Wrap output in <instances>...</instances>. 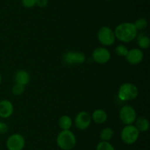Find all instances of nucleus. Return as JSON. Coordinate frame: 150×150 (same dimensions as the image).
Here are the masks:
<instances>
[{
    "label": "nucleus",
    "mask_w": 150,
    "mask_h": 150,
    "mask_svg": "<svg viewBox=\"0 0 150 150\" xmlns=\"http://www.w3.org/2000/svg\"><path fill=\"white\" fill-rule=\"evenodd\" d=\"M25 86L21 84L16 83L12 88V93L15 96H20L24 92Z\"/></svg>",
    "instance_id": "4be33fe9"
},
{
    "label": "nucleus",
    "mask_w": 150,
    "mask_h": 150,
    "mask_svg": "<svg viewBox=\"0 0 150 150\" xmlns=\"http://www.w3.org/2000/svg\"><path fill=\"white\" fill-rule=\"evenodd\" d=\"M92 117L88 112L81 111L75 118V125L80 130H85L91 124Z\"/></svg>",
    "instance_id": "9d476101"
},
{
    "label": "nucleus",
    "mask_w": 150,
    "mask_h": 150,
    "mask_svg": "<svg viewBox=\"0 0 150 150\" xmlns=\"http://www.w3.org/2000/svg\"><path fill=\"white\" fill-rule=\"evenodd\" d=\"M59 126L62 130H67L70 129L73 126V121L72 119L67 115H64L61 116L59 119Z\"/></svg>",
    "instance_id": "dca6fc26"
},
{
    "label": "nucleus",
    "mask_w": 150,
    "mask_h": 150,
    "mask_svg": "<svg viewBox=\"0 0 150 150\" xmlns=\"http://www.w3.org/2000/svg\"><path fill=\"white\" fill-rule=\"evenodd\" d=\"M139 93V88L136 85L130 82H125L119 88L118 97L121 101H131L137 98Z\"/></svg>",
    "instance_id": "7ed1b4c3"
},
{
    "label": "nucleus",
    "mask_w": 150,
    "mask_h": 150,
    "mask_svg": "<svg viewBox=\"0 0 150 150\" xmlns=\"http://www.w3.org/2000/svg\"><path fill=\"white\" fill-rule=\"evenodd\" d=\"M128 49L124 44H119L115 48V51L117 54L120 57H125L128 52Z\"/></svg>",
    "instance_id": "412c9836"
},
{
    "label": "nucleus",
    "mask_w": 150,
    "mask_h": 150,
    "mask_svg": "<svg viewBox=\"0 0 150 150\" xmlns=\"http://www.w3.org/2000/svg\"><path fill=\"white\" fill-rule=\"evenodd\" d=\"M136 38H137V44L141 49H146L149 48L150 46V39L147 35L141 33L139 35H137Z\"/></svg>",
    "instance_id": "f3484780"
},
{
    "label": "nucleus",
    "mask_w": 150,
    "mask_h": 150,
    "mask_svg": "<svg viewBox=\"0 0 150 150\" xmlns=\"http://www.w3.org/2000/svg\"><path fill=\"white\" fill-rule=\"evenodd\" d=\"M114 135V131L111 127H105L101 130L100 133V138L101 141H109L112 139Z\"/></svg>",
    "instance_id": "a211bd4d"
},
{
    "label": "nucleus",
    "mask_w": 150,
    "mask_h": 150,
    "mask_svg": "<svg viewBox=\"0 0 150 150\" xmlns=\"http://www.w3.org/2000/svg\"><path fill=\"white\" fill-rule=\"evenodd\" d=\"M76 137L70 129L62 130L57 137V144L62 150H71L76 145Z\"/></svg>",
    "instance_id": "f03ea898"
},
{
    "label": "nucleus",
    "mask_w": 150,
    "mask_h": 150,
    "mask_svg": "<svg viewBox=\"0 0 150 150\" xmlns=\"http://www.w3.org/2000/svg\"><path fill=\"white\" fill-rule=\"evenodd\" d=\"M117 39L123 43H130L136 39L138 30L135 27L134 24L131 22H124L119 24L114 30Z\"/></svg>",
    "instance_id": "f257e3e1"
},
{
    "label": "nucleus",
    "mask_w": 150,
    "mask_h": 150,
    "mask_svg": "<svg viewBox=\"0 0 150 150\" xmlns=\"http://www.w3.org/2000/svg\"><path fill=\"white\" fill-rule=\"evenodd\" d=\"M48 0H36V5L39 7H45L48 5Z\"/></svg>",
    "instance_id": "393cba45"
},
{
    "label": "nucleus",
    "mask_w": 150,
    "mask_h": 150,
    "mask_svg": "<svg viewBox=\"0 0 150 150\" xmlns=\"http://www.w3.org/2000/svg\"><path fill=\"white\" fill-rule=\"evenodd\" d=\"M98 38L103 46H110L115 42L116 37L114 31L109 26H102L98 32Z\"/></svg>",
    "instance_id": "39448f33"
},
{
    "label": "nucleus",
    "mask_w": 150,
    "mask_h": 150,
    "mask_svg": "<svg viewBox=\"0 0 150 150\" xmlns=\"http://www.w3.org/2000/svg\"><path fill=\"white\" fill-rule=\"evenodd\" d=\"M137 118V113L134 107L129 104L122 106L120 110V119L125 125L133 124Z\"/></svg>",
    "instance_id": "423d86ee"
},
{
    "label": "nucleus",
    "mask_w": 150,
    "mask_h": 150,
    "mask_svg": "<svg viewBox=\"0 0 150 150\" xmlns=\"http://www.w3.org/2000/svg\"><path fill=\"white\" fill-rule=\"evenodd\" d=\"M106 1H111V0H106Z\"/></svg>",
    "instance_id": "bb28decb"
},
{
    "label": "nucleus",
    "mask_w": 150,
    "mask_h": 150,
    "mask_svg": "<svg viewBox=\"0 0 150 150\" xmlns=\"http://www.w3.org/2000/svg\"><path fill=\"white\" fill-rule=\"evenodd\" d=\"M134 26L138 31L144 30L148 26V22L144 18H139L135 21Z\"/></svg>",
    "instance_id": "6ab92c4d"
},
{
    "label": "nucleus",
    "mask_w": 150,
    "mask_h": 150,
    "mask_svg": "<svg viewBox=\"0 0 150 150\" xmlns=\"http://www.w3.org/2000/svg\"><path fill=\"white\" fill-rule=\"evenodd\" d=\"M140 132L135 125H126L121 132V139L127 145H132L137 141L139 138Z\"/></svg>",
    "instance_id": "20e7f679"
},
{
    "label": "nucleus",
    "mask_w": 150,
    "mask_h": 150,
    "mask_svg": "<svg viewBox=\"0 0 150 150\" xmlns=\"http://www.w3.org/2000/svg\"><path fill=\"white\" fill-rule=\"evenodd\" d=\"M92 59L98 64H105L111 59V52L105 47H97L92 52Z\"/></svg>",
    "instance_id": "1a4fd4ad"
},
{
    "label": "nucleus",
    "mask_w": 150,
    "mask_h": 150,
    "mask_svg": "<svg viewBox=\"0 0 150 150\" xmlns=\"http://www.w3.org/2000/svg\"><path fill=\"white\" fill-rule=\"evenodd\" d=\"M9 130V126L4 122L0 121V134H4Z\"/></svg>",
    "instance_id": "b1692460"
},
{
    "label": "nucleus",
    "mask_w": 150,
    "mask_h": 150,
    "mask_svg": "<svg viewBox=\"0 0 150 150\" xmlns=\"http://www.w3.org/2000/svg\"><path fill=\"white\" fill-rule=\"evenodd\" d=\"M144 57L143 51L141 49L134 48L128 50L127 55L125 56V59L127 63L130 65H138L142 62Z\"/></svg>",
    "instance_id": "9b49d317"
},
{
    "label": "nucleus",
    "mask_w": 150,
    "mask_h": 150,
    "mask_svg": "<svg viewBox=\"0 0 150 150\" xmlns=\"http://www.w3.org/2000/svg\"><path fill=\"white\" fill-rule=\"evenodd\" d=\"M96 150H116L109 141H100L96 146Z\"/></svg>",
    "instance_id": "aec40b11"
},
{
    "label": "nucleus",
    "mask_w": 150,
    "mask_h": 150,
    "mask_svg": "<svg viewBox=\"0 0 150 150\" xmlns=\"http://www.w3.org/2000/svg\"><path fill=\"white\" fill-rule=\"evenodd\" d=\"M14 111V106L13 103L7 99L0 101V118L8 119L13 115Z\"/></svg>",
    "instance_id": "f8f14e48"
},
{
    "label": "nucleus",
    "mask_w": 150,
    "mask_h": 150,
    "mask_svg": "<svg viewBox=\"0 0 150 150\" xmlns=\"http://www.w3.org/2000/svg\"><path fill=\"white\" fill-rule=\"evenodd\" d=\"M21 3L26 8H32L36 5V0H21Z\"/></svg>",
    "instance_id": "5701e85b"
},
{
    "label": "nucleus",
    "mask_w": 150,
    "mask_h": 150,
    "mask_svg": "<svg viewBox=\"0 0 150 150\" xmlns=\"http://www.w3.org/2000/svg\"><path fill=\"white\" fill-rule=\"evenodd\" d=\"M91 117L95 123L102 124L105 123L108 119V114L103 109H97L93 112Z\"/></svg>",
    "instance_id": "4468645a"
},
{
    "label": "nucleus",
    "mask_w": 150,
    "mask_h": 150,
    "mask_svg": "<svg viewBox=\"0 0 150 150\" xmlns=\"http://www.w3.org/2000/svg\"><path fill=\"white\" fill-rule=\"evenodd\" d=\"M1 81H2V76H1V73H0V85H1Z\"/></svg>",
    "instance_id": "a878e982"
},
{
    "label": "nucleus",
    "mask_w": 150,
    "mask_h": 150,
    "mask_svg": "<svg viewBox=\"0 0 150 150\" xmlns=\"http://www.w3.org/2000/svg\"><path fill=\"white\" fill-rule=\"evenodd\" d=\"M25 144L24 137L19 133L10 135L6 141V147L8 150H23Z\"/></svg>",
    "instance_id": "0eeeda50"
},
{
    "label": "nucleus",
    "mask_w": 150,
    "mask_h": 150,
    "mask_svg": "<svg viewBox=\"0 0 150 150\" xmlns=\"http://www.w3.org/2000/svg\"><path fill=\"white\" fill-rule=\"evenodd\" d=\"M29 80H30V76L26 71L21 69L15 74L14 81L16 83L21 84V85H23L25 86L29 83Z\"/></svg>",
    "instance_id": "ddd939ff"
},
{
    "label": "nucleus",
    "mask_w": 150,
    "mask_h": 150,
    "mask_svg": "<svg viewBox=\"0 0 150 150\" xmlns=\"http://www.w3.org/2000/svg\"><path fill=\"white\" fill-rule=\"evenodd\" d=\"M63 61L67 65H79L82 64L86 60V56L81 51H67L63 55Z\"/></svg>",
    "instance_id": "6e6552de"
},
{
    "label": "nucleus",
    "mask_w": 150,
    "mask_h": 150,
    "mask_svg": "<svg viewBox=\"0 0 150 150\" xmlns=\"http://www.w3.org/2000/svg\"><path fill=\"white\" fill-rule=\"evenodd\" d=\"M134 123L136 124L135 126L137 128L139 132H146L149 129V120L144 116L137 117Z\"/></svg>",
    "instance_id": "2eb2a0df"
}]
</instances>
